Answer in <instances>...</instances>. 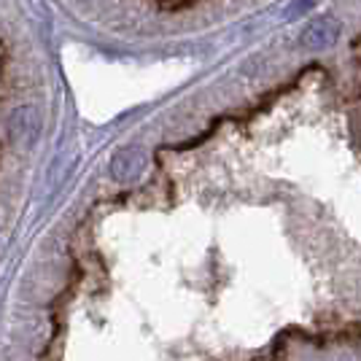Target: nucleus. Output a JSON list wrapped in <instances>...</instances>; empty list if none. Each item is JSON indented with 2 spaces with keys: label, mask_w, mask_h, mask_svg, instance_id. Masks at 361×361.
Segmentation results:
<instances>
[{
  "label": "nucleus",
  "mask_w": 361,
  "mask_h": 361,
  "mask_svg": "<svg viewBox=\"0 0 361 361\" xmlns=\"http://www.w3.org/2000/svg\"><path fill=\"white\" fill-rule=\"evenodd\" d=\"M149 167V154L140 146H124L111 157V178L119 183H133Z\"/></svg>",
  "instance_id": "f257e3e1"
},
{
  "label": "nucleus",
  "mask_w": 361,
  "mask_h": 361,
  "mask_svg": "<svg viewBox=\"0 0 361 361\" xmlns=\"http://www.w3.org/2000/svg\"><path fill=\"white\" fill-rule=\"evenodd\" d=\"M41 133V114L32 106H19L8 119V135L14 140L16 149L27 151L38 140Z\"/></svg>",
  "instance_id": "f03ea898"
},
{
  "label": "nucleus",
  "mask_w": 361,
  "mask_h": 361,
  "mask_svg": "<svg viewBox=\"0 0 361 361\" xmlns=\"http://www.w3.org/2000/svg\"><path fill=\"white\" fill-rule=\"evenodd\" d=\"M337 22L334 19H316L310 22L305 30H302V44L307 49H324V46H331L337 41Z\"/></svg>",
  "instance_id": "7ed1b4c3"
}]
</instances>
